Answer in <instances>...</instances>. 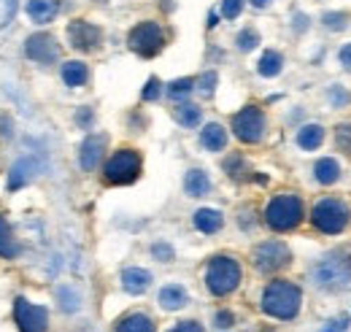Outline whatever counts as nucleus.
Returning <instances> with one entry per match:
<instances>
[{"instance_id": "obj_42", "label": "nucleus", "mask_w": 351, "mask_h": 332, "mask_svg": "<svg viewBox=\"0 0 351 332\" xmlns=\"http://www.w3.org/2000/svg\"><path fill=\"white\" fill-rule=\"evenodd\" d=\"M76 119H79V125L87 127V125H89V119H92V111H89V108H84V111H79V117H76Z\"/></svg>"}, {"instance_id": "obj_40", "label": "nucleus", "mask_w": 351, "mask_h": 332, "mask_svg": "<svg viewBox=\"0 0 351 332\" xmlns=\"http://www.w3.org/2000/svg\"><path fill=\"white\" fill-rule=\"evenodd\" d=\"M349 327V316H341V319H335V322H330V327L324 332H343Z\"/></svg>"}, {"instance_id": "obj_28", "label": "nucleus", "mask_w": 351, "mask_h": 332, "mask_svg": "<svg viewBox=\"0 0 351 332\" xmlns=\"http://www.w3.org/2000/svg\"><path fill=\"white\" fill-rule=\"evenodd\" d=\"M57 300H60V308H62L65 313L79 311V292H73L71 287H60V289H57Z\"/></svg>"}, {"instance_id": "obj_13", "label": "nucleus", "mask_w": 351, "mask_h": 332, "mask_svg": "<svg viewBox=\"0 0 351 332\" xmlns=\"http://www.w3.org/2000/svg\"><path fill=\"white\" fill-rule=\"evenodd\" d=\"M100 38H103V33H100V27L92 25V22L76 19V22L68 25V41H71L73 49H79V51H92V49H97V46H100Z\"/></svg>"}, {"instance_id": "obj_43", "label": "nucleus", "mask_w": 351, "mask_h": 332, "mask_svg": "<svg viewBox=\"0 0 351 332\" xmlns=\"http://www.w3.org/2000/svg\"><path fill=\"white\" fill-rule=\"evenodd\" d=\"M249 3H252V5H254V8H265V5H267V3H270V0H249Z\"/></svg>"}, {"instance_id": "obj_16", "label": "nucleus", "mask_w": 351, "mask_h": 332, "mask_svg": "<svg viewBox=\"0 0 351 332\" xmlns=\"http://www.w3.org/2000/svg\"><path fill=\"white\" fill-rule=\"evenodd\" d=\"M122 287L130 294H143V292L152 287V273L143 270V268H128L122 273Z\"/></svg>"}, {"instance_id": "obj_27", "label": "nucleus", "mask_w": 351, "mask_h": 332, "mask_svg": "<svg viewBox=\"0 0 351 332\" xmlns=\"http://www.w3.org/2000/svg\"><path fill=\"white\" fill-rule=\"evenodd\" d=\"M173 117L181 127H197L200 125V108H197V106H192V103H181V106H176Z\"/></svg>"}, {"instance_id": "obj_17", "label": "nucleus", "mask_w": 351, "mask_h": 332, "mask_svg": "<svg viewBox=\"0 0 351 332\" xmlns=\"http://www.w3.org/2000/svg\"><path fill=\"white\" fill-rule=\"evenodd\" d=\"M184 189H186V195L189 198H203V195H208L211 192V178H208V173L206 170H189L186 173V178H184Z\"/></svg>"}, {"instance_id": "obj_7", "label": "nucleus", "mask_w": 351, "mask_h": 332, "mask_svg": "<svg viewBox=\"0 0 351 332\" xmlns=\"http://www.w3.org/2000/svg\"><path fill=\"white\" fill-rule=\"evenodd\" d=\"M130 49L135 54H141V57H154V54H160L162 51V46H165V33H162V27L157 25V22H141V25H135L130 30Z\"/></svg>"}, {"instance_id": "obj_14", "label": "nucleus", "mask_w": 351, "mask_h": 332, "mask_svg": "<svg viewBox=\"0 0 351 332\" xmlns=\"http://www.w3.org/2000/svg\"><path fill=\"white\" fill-rule=\"evenodd\" d=\"M103 149H106V135H89L87 141L82 143V152H79V163L84 170H95L100 157H103Z\"/></svg>"}, {"instance_id": "obj_25", "label": "nucleus", "mask_w": 351, "mask_h": 332, "mask_svg": "<svg viewBox=\"0 0 351 332\" xmlns=\"http://www.w3.org/2000/svg\"><path fill=\"white\" fill-rule=\"evenodd\" d=\"M281 65H284V57L276 49H267L263 57H260L257 71H260V76H265V79H273V76L281 73Z\"/></svg>"}, {"instance_id": "obj_35", "label": "nucleus", "mask_w": 351, "mask_h": 332, "mask_svg": "<svg viewBox=\"0 0 351 332\" xmlns=\"http://www.w3.org/2000/svg\"><path fill=\"white\" fill-rule=\"evenodd\" d=\"M324 25L330 30H343L346 27V16L343 14H324Z\"/></svg>"}, {"instance_id": "obj_41", "label": "nucleus", "mask_w": 351, "mask_h": 332, "mask_svg": "<svg viewBox=\"0 0 351 332\" xmlns=\"http://www.w3.org/2000/svg\"><path fill=\"white\" fill-rule=\"evenodd\" d=\"M338 60H341V65H343L346 71H351V43H349V46H343V49L338 51Z\"/></svg>"}, {"instance_id": "obj_30", "label": "nucleus", "mask_w": 351, "mask_h": 332, "mask_svg": "<svg viewBox=\"0 0 351 332\" xmlns=\"http://www.w3.org/2000/svg\"><path fill=\"white\" fill-rule=\"evenodd\" d=\"M192 89H195V82H192V79H176L173 84H168V95L176 97V100H178V97H186Z\"/></svg>"}, {"instance_id": "obj_33", "label": "nucleus", "mask_w": 351, "mask_h": 332, "mask_svg": "<svg viewBox=\"0 0 351 332\" xmlns=\"http://www.w3.org/2000/svg\"><path fill=\"white\" fill-rule=\"evenodd\" d=\"M16 16V0H3V19H0V27H8Z\"/></svg>"}, {"instance_id": "obj_38", "label": "nucleus", "mask_w": 351, "mask_h": 332, "mask_svg": "<svg viewBox=\"0 0 351 332\" xmlns=\"http://www.w3.org/2000/svg\"><path fill=\"white\" fill-rule=\"evenodd\" d=\"M214 322H217V327H219V330H230V327L235 324V316H232L230 311H219Z\"/></svg>"}, {"instance_id": "obj_8", "label": "nucleus", "mask_w": 351, "mask_h": 332, "mask_svg": "<svg viewBox=\"0 0 351 332\" xmlns=\"http://www.w3.org/2000/svg\"><path fill=\"white\" fill-rule=\"evenodd\" d=\"M232 132L243 143H260L265 135V114L257 106H246L232 117Z\"/></svg>"}, {"instance_id": "obj_23", "label": "nucleus", "mask_w": 351, "mask_h": 332, "mask_svg": "<svg viewBox=\"0 0 351 332\" xmlns=\"http://www.w3.org/2000/svg\"><path fill=\"white\" fill-rule=\"evenodd\" d=\"M87 79H89V71L84 62L71 60V62L62 65V82L68 84V86H82V84H87Z\"/></svg>"}, {"instance_id": "obj_2", "label": "nucleus", "mask_w": 351, "mask_h": 332, "mask_svg": "<svg viewBox=\"0 0 351 332\" xmlns=\"http://www.w3.org/2000/svg\"><path fill=\"white\" fill-rule=\"evenodd\" d=\"M311 281L319 289H338L351 281V257L343 251H332L311 268Z\"/></svg>"}, {"instance_id": "obj_24", "label": "nucleus", "mask_w": 351, "mask_h": 332, "mask_svg": "<svg viewBox=\"0 0 351 332\" xmlns=\"http://www.w3.org/2000/svg\"><path fill=\"white\" fill-rule=\"evenodd\" d=\"M19 254V244H16V238H14V230H11V224L0 216V257L3 259H14Z\"/></svg>"}, {"instance_id": "obj_39", "label": "nucleus", "mask_w": 351, "mask_h": 332, "mask_svg": "<svg viewBox=\"0 0 351 332\" xmlns=\"http://www.w3.org/2000/svg\"><path fill=\"white\" fill-rule=\"evenodd\" d=\"M171 332H206L197 322H181V324H176Z\"/></svg>"}, {"instance_id": "obj_9", "label": "nucleus", "mask_w": 351, "mask_h": 332, "mask_svg": "<svg viewBox=\"0 0 351 332\" xmlns=\"http://www.w3.org/2000/svg\"><path fill=\"white\" fill-rule=\"evenodd\" d=\"M289 259H292V251L281 241H265L252 254V262H254V268L260 273H276V270L287 268Z\"/></svg>"}, {"instance_id": "obj_6", "label": "nucleus", "mask_w": 351, "mask_h": 332, "mask_svg": "<svg viewBox=\"0 0 351 332\" xmlns=\"http://www.w3.org/2000/svg\"><path fill=\"white\" fill-rule=\"evenodd\" d=\"M138 176H141V154L135 149H119L117 154H111V160L103 167L106 184H114V187L132 184Z\"/></svg>"}, {"instance_id": "obj_21", "label": "nucleus", "mask_w": 351, "mask_h": 332, "mask_svg": "<svg viewBox=\"0 0 351 332\" xmlns=\"http://www.w3.org/2000/svg\"><path fill=\"white\" fill-rule=\"evenodd\" d=\"M117 332H157V327H154L152 316H146V313H130V316L119 319Z\"/></svg>"}, {"instance_id": "obj_5", "label": "nucleus", "mask_w": 351, "mask_h": 332, "mask_svg": "<svg viewBox=\"0 0 351 332\" xmlns=\"http://www.w3.org/2000/svg\"><path fill=\"white\" fill-rule=\"evenodd\" d=\"M349 219H351L349 206L343 200H338V198H324V200H319L313 206V211H311L313 227L319 233H327V235H335V233L346 230Z\"/></svg>"}, {"instance_id": "obj_10", "label": "nucleus", "mask_w": 351, "mask_h": 332, "mask_svg": "<svg viewBox=\"0 0 351 332\" xmlns=\"http://www.w3.org/2000/svg\"><path fill=\"white\" fill-rule=\"evenodd\" d=\"M14 319L19 324V332H46L49 327V311L25 297L14 300Z\"/></svg>"}, {"instance_id": "obj_29", "label": "nucleus", "mask_w": 351, "mask_h": 332, "mask_svg": "<svg viewBox=\"0 0 351 332\" xmlns=\"http://www.w3.org/2000/svg\"><path fill=\"white\" fill-rule=\"evenodd\" d=\"M235 43H238V49H241V51H252V49L260 43V36H257V30H252V27H249V30H241V33H238Z\"/></svg>"}, {"instance_id": "obj_31", "label": "nucleus", "mask_w": 351, "mask_h": 332, "mask_svg": "<svg viewBox=\"0 0 351 332\" xmlns=\"http://www.w3.org/2000/svg\"><path fill=\"white\" fill-rule=\"evenodd\" d=\"M243 8V0H221V16L224 19H235Z\"/></svg>"}, {"instance_id": "obj_4", "label": "nucleus", "mask_w": 351, "mask_h": 332, "mask_svg": "<svg viewBox=\"0 0 351 332\" xmlns=\"http://www.w3.org/2000/svg\"><path fill=\"white\" fill-rule=\"evenodd\" d=\"M241 284V265L232 257H214L206 268V287L211 294L224 297L238 289Z\"/></svg>"}, {"instance_id": "obj_36", "label": "nucleus", "mask_w": 351, "mask_h": 332, "mask_svg": "<svg viewBox=\"0 0 351 332\" xmlns=\"http://www.w3.org/2000/svg\"><path fill=\"white\" fill-rule=\"evenodd\" d=\"M152 254H154L160 262H171V259H173V249H171L168 244H154V246H152Z\"/></svg>"}, {"instance_id": "obj_32", "label": "nucleus", "mask_w": 351, "mask_h": 332, "mask_svg": "<svg viewBox=\"0 0 351 332\" xmlns=\"http://www.w3.org/2000/svg\"><path fill=\"white\" fill-rule=\"evenodd\" d=\"M160 92H162V84L157 82V79H149L146 86H143V92H141V97L152 103V100H157V97H160Z\"/></svg>"}, {"instance_id": "obj_26", "label": "nucleus", "mask_w": 351, "mask_h": 332, "mask_svg": "<svg viewBox=\"0 0 351 332\" xmlns=\"http://www.w3.org/2000/svg\"><path fill=\"white\" fill-rule=\"evenodd\" d=\"M322 141H324V130H322V125H306L300 132H298V146L306 149V152L319 149Z\"/></svg>"}, {"instance_id": "obj_15", "label": "nucleus", "mask_w": 351, "mask_h": 332, "mask_svg": "<svg viewBox=\"0 0 351 332\" xmlns=\"http://www.w3.org/2000/svg\"><path fill=\"white\" fill-rule=\"evenodd\" d=\"M60 14V0H27V16L36 25H49Z\"/></svg>"}, {"instance_id": "obj_34", "label": "nucleus", "mask_w": 351, "mask_h": 332, "mask_svg": "<svg viewBox=\"0 0 351 332\" xmlns=\"http://www.w3.org/2000/svg\"><path fill=\"white\" fill-rule=\"evenodd\" d=\"M335 141H338V149H343V152H349V154H351V125L338 127Z\"/></svg>"}, {"instance_id": "obj_1", "label": "nucleus", "mask_w": 351, "mask_h": 332, "mask_svg": "<svg viewBox=\"0 0 351 332\" xmlns=\"http://www.w3.org/2000/svg\"><path fill=\"white\" fill-rule=\"evenodd\" d=\"M300 303H303V292L289 281H270L263 292V311L281 322L295 319L300 311Z\"/></svg>"}, {"instance_id": "obj_22", "label": "nucleus", "mask_w": 351, "mask_h": 332, "mask_svg": "<svg viewBox=\"0 0 351 332\" xmlns=\"http://www.w3.org/2000/svg\"><path fill=\"white\" fill-rule=\"evenodd\" d=\"M313 176H316L319 184H335L341 178V165L332 157H324V160H319L313 165Z\"/></svg>"}, {"instance_id": "obj_20", "label": "nucleus", "mask_w": 351, "mask_h": 332, "mask_svg": "<svg viewBox=\"0 0 351 332\" xmlns=\"http://www.w3.org/2000/svg\"><path fill=\"white\" fill-rule=\"evenodd\" d=\"M200 143L208 149V152H221L224 146H227V130L217 122H211V125L203 127V132H200Z\"/></svg>"}, {"instance_id": "obj_18", "label": "nucleus", "mask_w": 351, "mask_h": 332, "mask_svg": "<svg viewBox=\"0 0 351 332\" xmlns=\"http://www.w3.org/2000/svg\"><path fill=\"white\" fill-rule=\"evenodd\" d=\"M160 305L165 308V311H178V308H184L186 303H189V294L184 287H178V284H168V287H162L160 289Z\"/></svg>"}, {"instance_id": "obj_3", "label": "nucleus", "mask_w": 351, "mask_h": 332, "mask_svg": "<svg viewBox=\"0 0 351 332\" xmlns=\"http://www.w3.org/2000/svg\"><path fill=\"white\" fill-rule=\"evenodd\" d=\"M303 222V203L298 195H276L265 208V224L276 233H289Z\"/></svg>"}, {"instance_id": "obj_11", "label": "nucleus", "mask_w": 351, "mask_h": 332, "mask_svg": "<svg viewBox=\"0 0 351 332\" xmlns=\"http://www.w3.org/2000/svg\"><path fill=\"white\" fill-rule=\"evenodd\" d=\"M44 170H46L44 157H38V154H25V157H19V160L11 165V170H8L5 189H8V192L22 189V187H25V184H30L33 178H38Z\"/></svg>"}, {"instance_id": "obj_19", "label": "nucleus", "mask_w": 351, "mask_h": 332, "mask_svg": "<svg viewBox=\"0 0 351 332\" xmlns=\"http://www.w3.org/2000/svg\"><path fill=\"white\" fill-rule=\"evenodd\" d=\"M221 224H224V219H221V213L217 208H200V211L195 213V227H197L200 233H206V235L219 233Z\"/></svg>"}, {"instance_id": "obj_37", "label": "nucleus", "mask_w": 351, "mask_h": 332, "mask_svg": "<svg viewBox=\"0 0 351 332\" xmlns=\"http://www.w3.org/2000/svg\"><path fill=\"white\" fill-rule=\"evenodd\" d=\"M214 86H217V73H214V71H208V73L200 76V92H203V95H211Z\"/></svg>"}, {"instance_id": "obj_12", "label": "nucleus", "mask_w": 351, "mask_h": 332, "mask_svg": "<svg viewBox=\"0 0 351 332\" xmlns=\"http://www.w3.org/2000/svg\"><path fill=\"white\" fill-rule=\"evenodd\" d=\"M25 54L38 65H51L60 60V43L49 33H36L25 41Z\"/></svg>"}]
</instances>
